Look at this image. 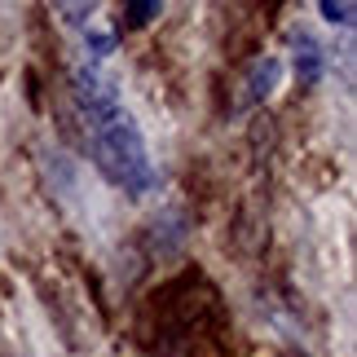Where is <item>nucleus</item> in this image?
I'll return each mask as SVG.
<instances>
[{
	"instance_id": "nucleus-1",
	"label": "nucleus",
	"mask_w": 357,
	"mask_h": 357,
	"mask_svg": "<svg viewBox=\"0 0 357 357\" xmlns=\"http://www.w3.org/2000/svg\"><path fill=\"white\" fill-rule=\"evenodd\" d=\"M75 98H79V115H84V132H89L98 172L111 185H119L123 195L142 199L155 181V168H150L137 119L119 106L115 89L98 71H75Z\"/></svg>"
},
{
	"instance_id": "nucleus-2",
	"label": "nucleus",
	"mask_w": 357,
	"mask_h": 357,
	"mask_svg": "<svg viewBox=\"0 0 357 357\" xmlns=\"http://www.w3.org/2000/svg\"><path fill=\"white\" fill-rule=\"evenodd\" d=\"M273 84H278V62H273V58H256L252 71H247V102L269 98Z\"/></svg>"
},
{
	"instance_id": "nucleus-3",
	"label": "nucleus",
	"mask_w": 357,
	"mask_h": 357,
	"mask_svg": "<svg viewBox=\"0 0 357 357\" xmlns=\"http://www.w3.org/2000/svg\"><path fill=\"white\" fill-rule=\"evenodd\" d=\"M300 62H296V71H300V79H305V84H313V79H318V71H322V58H318V45H313V40H305L300 36Z\"/></svg>"
},
{
	"instance_id": "nucleus-4",
	"label": "nucleus",
	"mask_w": 357,
	"mask_h": 357,
	"mask_svg": "<svg viewBox=\"0 0 357 357\" xmlns=\"http://www.w3.org/2000/svg\"><path fill=\"white\" fill-rule=\"evenodd\" d=\"M159 9H163L159 0H132V5L123 9V13H128V22H132V26H146L150 18H159Z\"/></svg>"
},
{
	"instance_id": "nucleus-5",
	"label": "nucleus",
	"mask_w": 357,
	"mask_h": 357,
	"mask_svg": "<svg viewBox=\"0 0 357 357\" xmlns=\"http://www.w3.org/2000/svg\"><path fill=\"white\" fill-rule=\"evenodd\" d=\"M318 13H322L326 22H340V26H349V22H353V5H349V0H322Z\"/></svg>"
},
{
	"instance_id": "nucleus-6",
	"label": "nucleus",
	"mask_w": 357,
	"mask_h": 357,
	"mask_svg": "<svg viewBox=\"0 0 357 357\" xmlns=\"http://www.w3.org/2000/svg\"><path fill=\"white\" fill-rule=\"evenodd\" d=\"M58 13H66V22H84V13H93V5H58Z\"/></svg>"
}]
</instances>
